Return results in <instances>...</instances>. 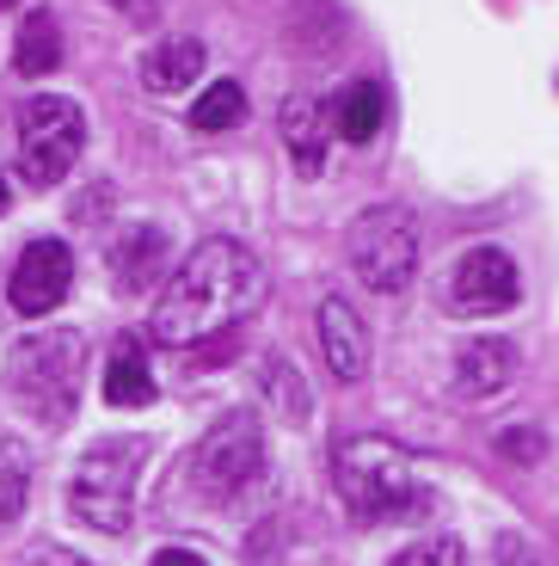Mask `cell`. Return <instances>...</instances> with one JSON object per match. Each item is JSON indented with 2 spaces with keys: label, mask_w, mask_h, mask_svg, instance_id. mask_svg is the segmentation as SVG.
<instances>
[{
  "label": "cell",
  "mask_w": 559,
  "mask_h": 566,
  "mask_svg": "<svg viewBox=\"0 0 559 566\" xmlns=\"http://www.w3.org/2000/svg\"><path fill=\"white\" fill-rule=\"evenodd\" d=\"M265 296V265L246 253L240 241L215 234L203 241L155 296V314H148V333L172 352H191V345L228 339Z\"/></svg>",
  "instance_id": "6da1fadb"
},
{
  "label": "cell",
  "mask_w": 559,
  "mask_h": 566,
  "mask_svg": "<svg viewBox=\"0 0 559 566\" xmlns=\"http://www.w3.org/2000/svg\"><path fill=\"white\" fill-rule=\"evenodd\" d=\"M333 481L357 524H393V517H419L431 505V486L412 474L405 450L388 438H345L333 455Z\"/></svg>",
  "instance_id": "7a4b0ae2"
},
{
  "label": "cell",
  "mask_w": 559,
  "mask_h": 566,
  "mask_svg": "<svg viewBox=\"0 0 559 566\" xmlns=\"http://www.w3.org/2000/svg\"><path fill=\"white\" fill-rule=\"evenodd\" d=\"M148 443L124 438V443H93V450L74 462L68 474V511L98 536H117L129 530V511H136V474Z\"/></svg>",
  "instance_id": "3957f363"
},
{
  "label": "cell",
  "mask_w": 559,
  "mask_h": 566,
  "mask_svg": "<svg viewBox=\"0 0 559 566\" xmlns=\"http://www.w3.org/2000/svg\"><path fill=\"white\" fill-rule=\"evenodd\" d=\"M13 129H19V179L38 185V191L68 179V167L86 148V112L74 99H62V93L25 99L13 117Z\"/></svg>",
  "instance_id": "277c9868"
},
{
  "label": "cell",
  "mask_w": 559,
  "mask_h": 566,
  "mask_svg": "<svg viewBox=\"0 0 559 566\" xmlns=\"http://www.w3.org/2000/svg\"><path fill=\"white\" fill-rule=\"evenodd\" d=\"M345 253H350V271H357L369 290L400 296L405 283L419 277V222H412V210H400V203H376V210H363L350 222Z\"/></svg>",
  "instance_id": "5b68a950"
},
{
  "label": "cell",
  "mask_w": 559,
  "mask_h": 566,
  "mask_svg": "<svg viewBox=\"0 0 559 566\" xmlns=\"http://www.w3.org/2000/svg\"><path fill=\"white\" fill-rule=\"evenodd\" d=\"M81 369H86L81 333H31V339H19L7 376H13V388L31 400V412H43L50 424H62V419H74Z\"/></svg>",
  "instance_id": "8992f818"
},
{
  "label": "cell",
  "mask_w": 559,
  "mask_h": 566,
  "mask_svg": "<svg viewBox=\"0 0 559 566\" xmlns=\"http://www.w3.org/2000/svg\"><path fill=\"white\" fill-rule=\"evenodd\" d=\"M265 474V431L252 412H228V419L210 424V438L197 443L191 455V481L203 499H240L252 481Z\"/></svg>",
  "instance_id": "52a82bcc"
},
{
  "label": "cell",
  "mask_w": 559,
  "mask_h": 566,
  "mask_svg": "<svg viewBox=\"0 0 559 566\" xmlns=\"http://www.w3.org/2000/svg\"><path fill=\"white\" fill-rule=\"evenodd\" d=\"M517 296H523V271L498 247H474L449 271V308L455 314H504L517 308Z\"/></svg>",
  "instance_id": "ba28073f"
},
{
  "label": "cell",
  "mask_w": 559,
  "mask_h": 566,
  "mask_svg": "<svg viewBox=\"0 0 559 566\" xmlns=\"http://www.w3.org/2000/svg\"><path fill=\"white\" fill-rule=\"evenodd\" d=\"M68 283H74V253H68V241L43 234V241H31L25 253H19L7 296H13L19 314H31V321H38V314H50L62 296H68Z\"/></svg>",
  "instance_id": "9c48e42d"
},
{
  "label": "cell",
  "mask_w": 559,
  "mask_h": 566,
  "mask_svg": "<svg viewBox=\"0 0 559 566\" xmlns=\"http://www.w3.org/2000/svg\"><path fill=\"white\" fill-rule=\"evenodd\" d=\"M320 352H326V369H333L338 382H357L369 369V326L345 296L320 302Z\"/></svg>",
  "instance_id": "30bf717a"
},
{
  "label": "cell",
  "mask_w": 559,
  "mask_h": 566,
  "mask_svg": "<svg viewBox=\"0 0 559 566\" xmlns=\"http://www.w3.org/2000/svg\"><path fill=\"white\" fill-rule=\"evenodd\" d=\"M510 376H517V345L510 339H474L455 357V395H462V407H486Z\"/></svg>",
  "instance_id": "8fae6325"
},
{
  "label": "cell",
  "mask_w": 559,
  "mask_h": 566,
  "mask_svg": "<svg viewBox=\"0 0 559 566\" xmlns=\"http://www.w3.org/2000/svg\"><path fill=\"white\" fill-rule=\"evenodd\" d=\"M105 400L112 407H148L155 400V369H148V352H141L136 333H124L105 364Z\"/></svg>",
  "instance_id": "7c38bea8"
},
{
  "label": "cell",
  "mask_w": 559,
  "mask_h": 566,
  "mask_svg": "<svg viewBox=\"0 0 559 566\" xmlns=\"http://www.w3.org/2000/svg\"><path fill=\"white\" fill-rule=\"evenodd\" d=\"M62 56H68V50H62L56 13H50V7H31L25 25H19V43H13V69L31 74V81H43V74L62 69Z\"/></svg>",
  "instance_id": "4fadbf2b"
},
{
  "label": "cell",
  "mask_w": 559,
  "mask_h": 566,
  "mask_svg": "<svg viewBox=\"0 0 559 566\" xmlns=\"http://www.w3.org/2000/svg\"><path fill=\"white\" fill-rule=\"evenodd\" d=\"M203 74V43L197 38H167L141 56V86L148 93H184Z\"/></svg>",
  "instance_id": "5bb4252c"
},
{
  "label": "cell",
  "mask_w": 559,
  "mask_h": 566,
  "mask_svg": "<svg viewBox=\"0 0 559 566\" xmlns=\"http://www.w3.org/2000/svg\"><path fill=\"white\" fill-rule=\"evenodd\" d=\"M333 105H314V99H289L283 105V142L302 172H320L326 167V136H333Z\"/></svg>",
  "instance_id": "9a60e30c"
},
{
  "label": "cell",
  "mask_w": 559,
  "mask_h": 566,
  "mask_svg": "<svg viewBox=\"0 0 559 566\" xmlns=\"http://www.w3.org/2000/svg\"><path fill=\"white\" fill-rule=\"evenodd\" d=\"M333 124H338V136L345 142H376L381 136V124H388V93H381L376 81H350L345 93H338V105H333Z\"/></svg>",
  "instance_id": "2e32d148"
},
{
  "label": "cell",
  "mask_w": 559,
  "mask_h": 566,
  "mask_svg": "<svg viewBox=\"0 0 559 566\" xmlns=\"http://www.w3.org/2000/svg\"><path fill=\"white\" fill-rule=\"evenodd\" d=\"M160 247H167L160 228H136V234L124 241V253H112V277L124 283V290H141V283L160 271Z\"/></svg>",
  "instance_id": "e0dca14e"
},
{
  "label": "cell",
  "mask_w": 559,
  "mask_h": 566,
  "mask_svg": "<svg viewBox=\"0 0 559 566\" xmlns=\"http://www.w3.org/2000/svg\"><path fill=\"white\" fill-rule=\"evenodd\" d=\"M240 117H246V93H240V81H215V86H203L197 93V105H191V129H234Z\"/></svg>",
  "instance_id": "ac0fdd59"
},
{
  "label": "cell",
  "mask_w": 559,
  "mask_h": 566,
  "mask_svg": "<svg viewBox=\"0 0 559 566\" xmlns=\"http://www.w3.org/2000/svg\"><path fill=\"white\" fill-rule=\"evenodd\" d=\"M388 566H467V560H462V542L436 536V542H412V548H400Z\"/></svg>",
  "instance_id": "d6986e66"
},
{
  "label": "cell",
  "mask_w": 559,
  "mask_h": 566,
  "mask_svg": "<svg viewBox=\"0 0 559 566\" xmlns=\"http://www.w3.org/2000/svg\"><path fill=\"white\" fill-rule=\"evenodd\" d=\"M498 450L517 455V462H535L541 455V431H498Z\"/></svg>",
  "instance_id": "ffe728a7"
},
{
  "label": "cell",
  "mask_w": 559,
  "mask_h": 566,
  "mask_svg": "<svg viewBox=\"0 0 559 566\" xmlns=\"http://www.w3.org/2000/svg\"><path fill=\"white\" fill-rule=\"evenodd\" d=\"M155 566H203V554H191V548H160Z\"/></svg>",
  "instance_id": "44dd1931"
},
{
  "label": "cell",
  "mask_w": 559,
  "mask_h": 566,
  "mask_svg": "<svg viewBox=\"0 0 559 566\" xmlns=\"http://www.w3.org/2000/svg\"><path fill=\"white\" fill-rule=\"evenodd\" d=\"M498 566H535V554L523 548V542H504V548H498Z\"/></svg>",
  "instance_id": "7402d4cb"
},
{
  "label": "cell",
  "mask_w": 559,
  "mask_h": 566,
  "mask_svg": "<svg viewBox=\"0 0 559 566\" xmlns=\"http://www.w3.org/2000/svg\"><path fill=\"white\" fill-rule=\"evenodd\" d=\"M38 566H86V560H81V554H68V548H50Z\"/></svg>",
  "instance_id": "603a6c76"
},
{
  "label": "cell",
  "mask_w": 559,
  "mask_h": 566,
  "mask_svg": "<svg viewBox=\"0 0 559 566\" xmlns=\"http://www.w3.org/2000/svg\"><path fill=\"white\" fill-rule=\"evenodd\" d=\"M112 7H124L129 19H148V13H155V0H112Z\"/></svg>",
  "instance_id": "cb8c5ba5"
},
{
  "label": "cell",
  "mask_w": 559,
  "mask_h": 566,
  "mask_svg": "<svg viewBox=\"0 0 559 566\" xmlns=\"http://www.w3.org/2000/svg\"><path fill=\"white\" fill-rule=\"evenodd\" d=\"M7 203H13V191H7V179H0V216H7Z\"/></svg>",
  "instance_id": "d4e9b609"
},
{
  "label": "cell",
  "mask_w": 559,
  "mask_h": 566,
  "mask_svg": "<svg viewBox=\"0 0 559 566\" xmlns=\"http://www.w3.org/2000/svg\"><path fill=\"white\" fill-rule=\"evenodd\" d=\"M7 7H19V0H0V13H7Z\"/></svg>",
  "instance_id": "484cf974"
}]
</instances>
